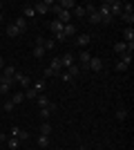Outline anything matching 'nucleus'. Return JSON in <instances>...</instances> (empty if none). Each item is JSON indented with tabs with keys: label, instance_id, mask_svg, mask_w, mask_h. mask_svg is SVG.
I'll return each instance as SVG.
<instances>
[{
	"label": "nucleus",
	"instance_id": "nucleus-22",
	"mask_svg": "<svg viewBox=\"0 0 134 150\" xmlns=\"http://www.w3.org/2000/svg\"><path fill=\"white\" fill-rule=\"evenodd\" d=\"M87 20L92 23V25H101V13H98V11H92L87 16Z\"/></svg>",
	"mask_w": 134,
	"mask_h": 150
},
{
	"label": "nucleus",
	"instance_id": "nucleus-24",
	"mask_svg": "<svg viewBox=\"0 0 134 150\" xmlns=\"http://www.w3.org/2000/svg\"><path fill=\"white\" fill-rule=\"evenodd\" d=\"M36 141H38V146L40 148H49V137H45V134H38V139H36Z\"/></svg>",
	"mask_w": 134,
	"mask_h": 150
},
{
	"label": "nucleus",
	"instance_id": "nucleus-28",
	"mask_svg": "<svg viewBox=\"0 0 134 150\" xmlns=\"http://www.w3.org/2000/svg\"><path fill=\"white\" fill-rule=\"evenodd\" d=\"M25 99H32V101H36V99H38V92H36L34 88H27V90H25Z\"/></svg>",
	"mask_w": 134,
	"mask_h": 150
},
{
	"label": "nucleus",
	"instance_id": "nucleus-20",
	"mask_svg": "<svg viewBox=\"0 0 134 150\" xmlns=\"http://www.w3.org/2000/svg\"><path fill=\"white\" fill-rule=\"evenodd\" d=\"M123 38H125V43H134V29H132V27H125Z\"/></svg>",
	"mask_w": 134,
	"mask_h": 150
},
{
	"label": "nucleus",
	"instance_id": "nucleus-19",
	"mask_svg": "<svg viewBox=\"0 0 134 150\" xmlns=\"http://www.w3.org/2000/svg\"><path fill=\"white\" fill-rule=\"evenodd\" d=\"M22 16H25V18H34V16H36L34 5H25V7H22Z\"/></svg>",
	"mask_w": 134,
	"mask_h": 150
},
{
	"label": "nucleus",
	"instance_id": "nucleus-16",
	"mask_svg": "<svg viewBox=\"0 0 134 150\" xmlns=\"http://www.w3.org/2000/svg\"><path fill=\"white\" fill-rule=\"evenodd\" d=\"M63 34H65V38H72V36H76V25H74V23L65 25V27H63Z\"/></svg>",
	"mask_w": 134,
	"mask_h": 150
},
{
	"label": "nucleus",
	"instance_id": "nucleus-38",
	"mask_svg": "<svg viewBox=\"0 0 134 150\" xmlns=\"http://www.w3.org/2000/svg\"><path fill=\"white\" fill-rule=\"evenodd\" d=\"M13 108L16 105H13L11 101H5V112H13Z\"/></svg>",
	"mask_w": 134,
	"mask_h": 150
},
{
	"label": "nucleus",
	"instance_id": "nucleus-8",
	"mask_svg": "<svg viewBox=\"0 0 134 150\" xmlns=\"http://www.w3.org/2000/svg\"><path fill=\"white\" fill-rule=\"evenodd\" d=\"M63 23H60V20H51V23H49V31H51V34H54V38H56V36H60V34H63Z\"/></svg>",
	"mask_w": 134,
	"mask_h": 150
},
{
	"label": "nucleus",
	"instance_id": "nucleus-14",
	"mask_svg": "<svg viewBox=\"0 0 134 150\" xmlns=\"http://www.w3.org/2000/svg\"><path fill=\"white\" fill-rule=\"evenodd\" d=\"M56 103H49V105H47V108H40V117H43V119H49V117H51V112H56Z\"/></svg>",
	"mask_w": 134,
	"mask_h": 150
},
{
	"label": "nucleus",
	"instance_id": "nucleus-21",
	"mask_svg": "<svg viewBox=\"0 0 134 150\" xmlns=\"http://www.w3.org/2000/svg\"><path fill=\"white\" fill-rule=\"evenodd\" d=\"M32 88L36 90L38 94H43V92H45V88H47V83H45V79H40V81H36V83H34Z\"/></svg>",
	"mask_w": 134,
	"mask_h": 150
},
{
	"label": "nucleus",
	"instance_id": "nucleus-25",
	"mask_svg": "<svg viewBox=\"0 0 134 150\" xmlns=\"http://www.w3.org/2000/svg\"><path fill=\"white\" fill-rule=\"evenodd\" d=\"M54 45H56V40H54V38H43V47H45V52L54 50Z\"/></svg>",
	"mask_w": 134,
	"mask_h": 150
},
{
	"label": "nucleus",
	"instance_id": "nucleus-5",
	"mask_svg": "<svg viewBox=\"0 0 134 150\" xmlns=\"http://www.w3.org/2000/svg\"><path fill=\"white\" fill-rule=\"evenodd\" d=\"M9 137H13V139H18L20 144H22V141H27V139H29V132H25V130H20L18 125H13L11 130H9Z\"/></svg>",
	"mask_w": 134,
	"mask_h": 150
},
{
	"label": "nucleus",
	"instance_id": "nucleus-37",
	"mask_svg": "<svg viewBox=\"0 0 134 150\" xmlns=\"http://www.w3.org/2000/svg\"><path fill=\"white\" fill-rule=\"evenodd\" d=\"M128 67H130V65H125V63H121V61H119V63L114 65V69H116V72H125Z\"/></svg>",
	"mask_w": 134,
	"mask_h": 150
},
{
	"label": "nucleus",
	"instance_id": "nucleus-33",
	"mask_svg": "<svg viewBox=\"0 0 134 150\" xmlns=\"http://www.w3.org/2000/svg\"><path fill=\"white\" fill-rule=\"evenodd\" d=\"M125 117H128V110H125V108H119V110H116V119L123 121Z\"/></svg>",
	"mask_w": 134,
	"mask_h": 150
},
{
	"label": "nucleus",
	"instance_id": "nucleus-29",
	"mask_svg": "<svg viewBox=\"0 0 134 150\" xmlns=\"http://www.w3.org/2000/svg\"><path fill=\"white\" fill-rule=\"evenodd\" d=\"M36 103H38V108H47L51 103L49 99H47V96H43V94H38V99H36Z\"/></svg>",
	"mask_w": 134,
	"mask_h": 150
},
{
	"label": "nucleus",
	"instance_id": "nucleus-7",
	"mask_svg": "<svg viewBox=\"0 0 134 150\" xmlns=\"http://www.w3.org/2000/svg\"><path fill=\"white\" fill-rule=\"evenodd\" d=\"M89 69H92V72H103V69H105V61L92 56V61H89Z\"/></svg>",
	"mask_w": 134,
	"mask_h": 150
},
{
	"label": "nucleus",
	"instance_id": "nucleus-15",
	"mask_svg": "<svg viewBox=\"0 0 134 150\" xmlns=\"http://www.w3.org/2000/svg\"><path fill=\"white\" fill-rule=\"evenodd\" d=\"M58 7H60L63 11H74L76 2H74V0H60V2H58Z\"/></svg>",
	"mask_w": 134,
	"mask_h": 150
},
{
	"label": "nucleus",
	"instance_id": "nucleus-41",
	"mask_svg": "<svg viewBox=\"0 0 134 150\" xmlns=\"http://www.w3.org/2000/svg\"><path fill=\"white\" fill-rule=\"evenodd\" d=\"M2 7H5V5H2V2H0V11H2Z\"/></svg>",
	"mask_w": 134,
	"mask_h": 150
},
{
	"label": "nucleus",
	"instance_id": "nucleus-6",
	"mask_svg": "<svg viewBox=\"0 0 134 150\" xmlns=\"http://www.w3.org/2000/svg\"><path fill=\"white\" fill-rule=\"evenodd\" d=\"M51 5H54V0H43V2H38V5H34V11L43 16V13H47L51 9Z\"/></svg>",
	"mask_w": 134,
	"mask_h": 150
},
{
	"label": "nucleus",
	"instance_id": "nucleus-30",
	"mask_svg": "<svg viewBox=\"0 0 134 150\" xmlns=\"http://www.w3.org/2000/svg\"><path fill=\"white\" fill-rule=\"evenodd\" d=\"M7 36H9V38L20 36V34H18V29H16V25H7Z\"/></svg>",
	"mask_w": 134,
	"mask_h": 150
},
{
	"label": "nucleus",
	"instance_id": "nucleus-9",
	"mask_svg": "<svg viewBox=\"0 0 134 150\" xmlns=\"http://www.w3.org/2000/svg\"><path fill=\"white\" fill-rule=\"evenodd\" d=\"M47 52H45V47H43V36H38L36 38V47H34V56L36 58H43Z\"/></svg>",
	"mask_w": 134,
	"mask_h": 150
},
{
	"label": "nucleus",
	"instance_id": "nucleus-1",
	"mask_svg": "<svg viewBox=\"0 0 134 150\" xmlns=\"http://www.w3.org/2000/svg\"><path fill=\"white\" fill-rule=\"evenodd\" d=\"M103 5L107 7V11L112 13V16H121V11H123V2L121 0H105Z\"/></svg>",
	"mask_w": 134,
	"mask_h": 150
},
{
	"label": "nucleus",
	"instance_id": "nucleus-23",
	"mask_svg": "<svg viewBox=\"0 0 134 150\" xmlns=\"http://www.w3.org/2000/svg\"><path fill=\"white\" fill-rule=\"evenodd\" d=\"M65 72H67V74H69L72 79H74V76H78V74H81V67H78V63H74V65H72V67H67Z\"/></svg>",
	"mask_w": 134,
	"mask_h": 150
},
{
	"label": "nucleus",
	"instance_id": "nucleus-26",
	"mask_svg": "<svg viewBox=\"0 0 134 150\" xmlns=\"http://www.w3.org/2000/svg\"><path fill=\"white\" fill-rule=\"evenodd\" d=\"M72 16H74V18H83V16H85V9H83V5H76V7H74Z\"/></svg>",
	"mask_w": 134,
	"mask_h": 150
},
{
	"label": "nucleus",
	"instance_id": "nucleus-35",
	"mask_svg": "<svg viewBox=\"0 0 134 150\" xmlns=\"http://www.w3.org/2000/svg\"><path fill=\"white\" fill-rule=\"evenodd\" d=\"M58 79H63L65 83H72V81H74V79H72V76L67 74V72H65V69H63V72H60V74H58Z\"/></svg>",
	"mask_w": 134,
	"mask_h": 150
},
{
	"label": "nucleus",
	"instance_id": "nucleus-12",
	"mask_svg": "<svg viewBox=\"0 0 134 150\" xmlns=\"http://www.w3.org/2000/svg\"><path fill=\"white\" fill-rule=\"evenodd\" d=\"M13 83H20L22 88H32V81H29V76L20 74V72H16V76H13Z\"/></svg>",
	"mask_w": 134,
	"mask_h": 150
},
{
	"label": "nucleus",
	"instance_id": "nucleus-17",
	"mask_svg": "<svg viewBox=\"0 0 134 150\" xmlns=\"http://www.w3.org/2000/svg\"><path fill=\"white\" fill-rule=\"evenodd\" d=\"M13 25H16V29H18V34H25V31H27V20L22 18V16H20V18H16V23H13Z\"/></svg>",
	"mask_w": 134,
	"mask_h": 150
},
{
	"label": "nucleus",
	"instance_id": "nucleus-3",
	"mask_svg": "<svg viewBox=\"0 0 134 150\" xmlns=\"http://www.w3.org/2000/svg\"><path fill=\"white\" fill-rule=\"evenodd\" d=\"M78 67H81V72H83V69H89V61H92V54H89L87 50H83L81 52V54H78Z\"/></svg>",
	"mask_w": 134,
	"mask_h": 150
},
{
	"label": "nucleus",
	"instance_id": "nucleus-27",
	"mask_svg": "<svg viewBox=\"0 0 134 150\" xmlns=\"http://www.w3.org/2000/svg\"><path fill=\"white\" fill-rule=\"evenodd\" d=\"M38 132H40V134H45V137H49V134H51V125L45 121V123H40V130Z\"/></svg>",
	"mask_w": 134,
	"mask_h": 150
},
{
	"label": "nucleus",
	"instance_id": "nucleus-18",
	"mask_svg": "<svg viewBox=\"0 0 134 150\" xmlns=\"http://www.w3.org/2000/svg\"><path fill=\"white\" fill-rule=\"evenodd\" d=\"M13 103V105H20L22 101H25V92H16V94H11V99H9Z\"/></svg>",
	"mask_w": 134,
	"mask_h": 150
},
{
	"label": "nucleus",
	"instance_id": "nucleus-42",
	"mask_svg": "<svg viewBox=\"0 0 134 150\" xmlns=\"http://www.w3.org/2000/svg\"><path fill=\"white\" fill-rule=\"evenodd\" d=\"M0 83H2V72H0Z\"/></svg>",
	"mask_w": 134,
	"mask_h": 150
},
{
	"label": "nucleus",
	"instance_id": "nucleus-10",
	"mask_svg": "<svg viewBox=\"0 0 134 150\" xmlns=\"http://www.w3.org/2000/svg\"><path fill=\"white\" fill-rule=\"evenodd\" d=\"M74 63H76V58H74V54H69V52H67V54H63V56H60V65H63V69L72 67Z\"/></svg>",
	"mask_w": 134,
	"mask_h": 150
},
{
	"label": "nucleus",
	"instance_id": "nucleus-31",
	"mask_svg": "<svg viewBox=\"0 0 134 150\" xmlns=\"http://www.w3.org/2000/svg\"><path fill=\"white\" fill-rule=\"evenodd\" d=\"M114 52H116V54H119V56H123V54L128 52V47H125V43H116V45H114Z\"/></svg>",
	"mask_w": 134,
	"mask_h": 150
},
{
	"label": "nucleus",
	"instance_id": "nucleus-13",
	"mask_svg": "<svg viewBox=\"0 0 134 150\" xmlns=\"http://www.w3.org/2000/svg\"><path fill=\"white\" fill-rule=\"evenodd\" d=\"M49 69L54 72V76H58L60 72H63V65H60V58H51V63H49Z\"/></svg>",
	"mask_w": 134,
	"mask_h": 150
},
{
	"label": "nucleus",
	"instance_id": "nucleus-36",
	"mask_svg": "<svg viewBox=\"0 0 134 150\" xmlns=\"http://www.w3.org/2000/svg\"><path fill=\"white\" fill-rule=\"evenodd\" d=\"M121 63H125V65H130V63H132V54H130V52H125V54H123V56H121Z\"/></svg>",
	"mask_w": 134,
	"mask_h": 150
},
{
	"label": "nucleus",
	"instance_id": "nucleus-34",
	"mask_svg": "<svg viewBox=\"0 0 134 150\" xmlns=\"http://www.w3.org/2000/svg\"><path fill=\"white\" fill-rule=\"evenodd\" d=\"M7 146H9V148H18L20 141H18V139H13V137H7Z\"/></svg>",
	"mask_w": 134,
	"mask_h": 150
},
{
	"label": "nucleus",
	"instance_id": "nucleus-2",
	"mask_svg": "<svg viewBox=\"0 0 134 150\" xmlns=\"http://www.w3.org/2000/svg\"><path fill=\"white\" fill-rule=\"evenodd\" d=\"M121 18L128 23L130 27H132V23H134V7L130 5V2H123V11H121Z\"/></svg>",
	"mask_w": 134,
	"mask_h": 150
},
{
	"label": "nucleus",
	"instance_id": "nucleus-40",
	"mask_svg": "<svg viewBox=\"0 0 134 150\" xmlns=\"http://www.w3.org/2000/svg\"><path fill=\"white\" fill-rule=\"evenodd\" d=\"M81 150H89V148H87V146H81Z\"/></svg>",
	"mask_w": 134,
	"mask_h": 150
},
{
	"label": "nucleus",
	"instance_id": "nucleus-4",
	"mask_svg": "<svg viewBox=\"0 0 134 150\" xmlns=\"http://www.w3.org/2000/svg\"><path fill=\"white\" fill-rule=\"evenodd\" d=\"M16 72H18V69L13 67V65H5V69H2V81L9 83V85H13V76H16Z\"/></svg>",
	"mask_w": 134,
	"mask_h": 150
},
{
	"label": "nucleus",
	"instance_id": "nucleus-39",
	"mask_svg": "<svg viewBox=\"0 0 134 150\" xmlns=\"http://www.w3.org/2000/svg\"><path fill=\"white\" fill-rule=\"evenodd\" d=\"M2 69H5V58L0 56V72H2Z\"/></svg>",
	"mask_w": 134,
	"mask_h": 150
},
{
	"label": "nucleus",
	"instance_id": "nucleus-32",
	"mask_svg": "<svg viewBox=\"0 0 134 150\" xmlns=\"http://www.w3.org/2000/svg\"><path fill=\"white\" fill-rule=\"evenodd\" d=\"M0 94H5V96H7V94H11V85L2 81V83H0Z\"/></svg>",
	"mask_w": 134,
	"mask_h": 150
},
{
	"label": "nucleus",
	"instance_id": "nucleus-11",
	"mask_svg": "<svg viewBox=\"0 0 134 150\" xmlns=\"http://www.w3.org/2000/svg\"><path fill=\"white\" fill-rule=\"evenodd\" d=\"M89 43H92V36H89V34H78L76 36V45L81 47V50H85Z\"/></svg>",
	"mask_w": 134,
	"mask_h": 150
}]
</instances>
